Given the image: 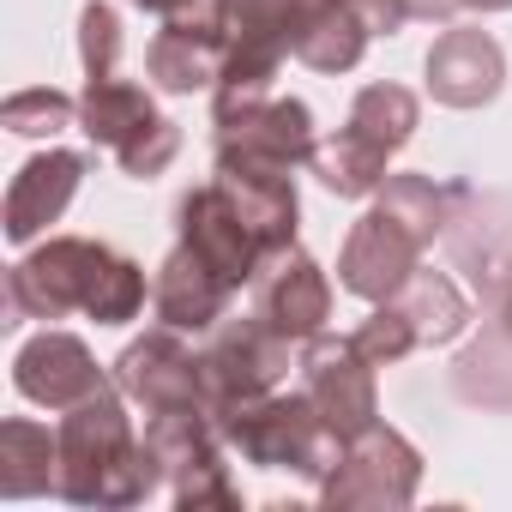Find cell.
Listing matches in <instances>:
<instances>
[{
  "label": "cell",
  "instance_id": "cell-1",
  "mask_svg": "<svg viewBox=\"0 0 512 512\" xmlns=\"http://www.w3.org/2000/svg\"><path fill=\"white\" fill-rule=\"evenodd\" d=\"M91 314L97 326H127L145 308V272L115 253L109 241L91 235H49L7 272V320H61V314Z\"/></svg>",
  "mask_w": 512,
  "mask_h": 512
},
{
  "label": "cell",
  "instance_id": "cell-2",
  "mask_svg": "<svg viewBox=\"0 0 512 512\" xmlns=\"http://www.w3.org/2000/svg\"><path fill=\"white\" fill-rule=\"evenodd\" d=\"M121 386H103L97 398L61 410V500L73 506H145L163 482L157 452L133 428Z\"/></svg>",
  "mask_w": 512,
  "mask_h": 512
},
{
  "label": "cell",
  "instance_id": "cell-3",
  "mask_svg": "<svg viewBox=\"0 0 512 512\" xmlns=\"http://www.w3.org/2000/svg\"><path fill=\"white\" fill-rule=\"evenodd\" d=\"M223 440L260 470H296L314 488L338 470L344 440L320 422L308 392H260V398H241L235 410L217 416Z\"/></svg>",
  "mask_w": 512,
  "mask_h": 512
},
{
  "label": "cell",
  "instance_id": "cell-4",
  "mask_svg": "<svg viewBox=\"0 0 512 512\" xmlns=\"http://www.w3.org/2000/svg\"><path fill=\"white\" fill-rule=\"evenodd\" d=\"M145 446L157 452L163 464V482H169V500L181 512H199V506H241L235 482H229V464H223V428L211 422V410L199 404H181V410H151L145 416Z\"/></svg>",
  "mask_w": 512,
  "mask_h": 512
},
{
  "label": "cell",
  "instance_id": "cell-5",
  "mask_svg": "<svg viewBox=\"0 0 512 512\" xmlns=\"http://www.w3.org/2000/svg\"><path fill=\"white\" fill-rule=\"evenodd\" d=\"M199 368H205V410L217 422L241 398H260V392L284 386V374H290V338L278 326H266L260 314H247V320L223 314L205 332V344H199Z\"/></svg>",
  "mask_w": 512,
  "mask_h": 512
},
{
  "label": "cell",
  "instance_id": "cell-6",
  "mask_svg": "<svg viewBox=\"0 0 512 512\" xmlns=\"http://www.w3.org/2000/svg\"><path fill=\"white\" fill-rule=\"evenodd\" d=\"M416 482H422V452L398 434V428H368L362 440L344 446L338 470L320 482V500L326 506H374V512H392V506H410L416 500Z\"/></svg>",
  "mask_w": 512,
  "mask_h": 512
},
{
  "label": "cell",
  "instance_id": "cell-7",
  "mask_svg": "<svg viewBox=\"0 0 512 512\" xmlns=\"http://www.w3.org/2000/svg\"><path fill=\"white\" fill-rule=\"evenodd\" d=\"M302 392L314 398L320 422L350 446L380 422V392H374V362L356 350V338H308L302 350Z\"/></svg>",
  "mask_w": 512,
  "mask_h": 512
},
{
  "label": "cell",
  "instance_id": "cell-8",
  "mask_svg": "<svg viewBox=\"0 0 512 512\" xmlns=\"http://www.w3.org/2000/svg\"><path fill=\"white\" fill-rule=\"evenodd\" d=\"M422 253H428V241H422L398 211H386V205L374 199V211L350 229V241H344V253H338V284H344L350 296H362V302H392V296L416 278Z\"/></svg>",
  "mask_w": 512,
  "mask_h": 512
},
{
  "label": "cell",
  "instance_id": "cell-9",
  "mask_svg": "<svg viewBox=\"0 0 512 512\" xmlns=\"http://www.w3.org/2000/svg\"><path fill=\"white\" fill-rule=\"evenodd\" d=\"M175 229H181V247H193L229 290H247L253 278H260V266H266L260 235L247 229V217L235 211V199H229L217 181L193 187V193L175 205Z\"/></svg>",
  "mask_w": 512,
  "mask_h": 512
},
{
  "label": "cell",
  "instance_id": "cell-10",
  "mask_svg": "<svg viewBox=\"0 0 512 512\" xmlns=\"http://www.w3.org/2000/svg\"><path fill=\"white\" fill-rule=\"evenodd\" d=\"M314 109L302 97H266L229 121H217V163H260V169H302L314 163Z\"/></svg>",
  "mask_w": 512,
  "mask_h": 512
},
{
  "label": "cell",
  "instance_id": "cell-11",
  "mask_svg": "<svg viewBox=\"0 0 512 512\" xmlns=\"http://www.w3.org/2000/svg\"><path fill=\"white\" fill-rule=\"evenodd\" d=\"M115 386L151 410H181V404H199L205 410V368H199V350L187 344V332H145L133 338L121 356H115Z\"/></svg>",
  "mask_w": 512,
  "mask_h": 512
},
{
  "label": "cell",
  "instance_id": "cell-12",
  "mask_svg": "<svg viewBox=\"0 0 512 512\" xmlns=\"http://www.w3.org/2000/svg\"><path fill=\"white\" fill-rule=\"evenodd\" d=\"M247 290H253V314H260L266 326H278L290 344L320 338L326 320H332V284H326V272L308 260L296 241L278 247V253H266L260 278H253Z\"/></svg>",
  "mask_w": 512,
  "mask_h": 512
},
{
  "label": "cell",
  "instance_id": "cell-13",
  "mask_svg": "<svg viewBox=\"0 0 512 512\" xmlns=\"http://www.w3.org/2000/svg\"><path fill=\"white\" fill-rule=\"evenodd\" d=\"M223 49H229V31H223L217 0H199V7L163 19V31H157L151 49H145V73H151L157 91L187 97V91L217 85V73H223Z\"/></svg>",
  "mask_w": 512,
  "mask_h": 512
},
{
  "label": "cell",
  "instance_id": "cell-14",
  "mask_svg": "<svg viewBox=\"0 0 512 512\" xmlns=\"http://www.w3.org/2000/svg\"><path fill=\"white\" fill-rule=\"evenodd\" d=\"M13 386L31 404H43V410H73V404L97 398L109 386V374L97 368V356L85 350V338H73V332H37L13 356Z\"/></svg>",
  "mask_w": 512,
  "mask_h": 512
},
{
  "label": "cell",
  "instance_id": "cell-15",
  "mask_svg": "<svg viewBox=\"0 0 512 512\" xmlns=\"http://www.w3.org/2000/svg\"><path fill=\"white\" fill-rule=\"evenodd\" d=\"M85 169H91L85 151H43V157H31L13 175V187H7V217H0L7 241L13 247H31L49 223H61V211L73 205Z\"/></svg>",
  "mask_w": 512,
  "mask_h": 512
},
{
  "label": "cell",
  "instance_id": "cell-16",
  "mask_svg": "<svg viewBox=\"0 0 512 512\" xmlns=\"http://www.w3.org/2000/svg\"><path fill=\"white\" fill-rule=\"evenodd\" d=\"M500 85H506V55H500V43L488 31L458 25V31H446L428 49V91H434V103L482 109V103L500 97Z\"/></svg>",
  "mask_w": 512,
  "mask_h": 512
},
{
  "label": "cell",
  "instance_id": "cell-17",
  "mask_svg": "<svg viewBox=\"0 0 512 512\" xmlns=\"http://www.w3.org/2000/svg\"><path fill=\"white\" fill-rule=\"evenodd\" d=\"M229 284L199 260L193 247L175 241V253L157 266V284H151V308H157V326L169 332H187V338H205L223 314H229Z\"/></svg>",
  "mask_w": 512,
  "mask_h": 512
},
{
  "label": "cell",
  "instance_id": "cell-18",
  "mask_svg": "<svg viewBox=\"0 0 512 512\" xmlns=\"http://www.w3.org/2000/svg\"><path fill=\"white\" fill-rule=\"evenodd\" d=\"M235 211L247 217V229L260 235L266 253L290 247L296 241V217H302V199H296V169H260V163H217L211 175Z\"/></svg>",
  "mask_w": 512,
  "mask_h": 512
},
{
  "label": "cell",
  "instance_id": "cell-19",
  "mask_svg": "<svg viewBox=\"0 0 512 512\" xmlns=\"http://www.w3.org/2000/svg\"><path fill=\"white\" fill-rule=\"evenodd\" d=\"M151 121H157V103H151L145 85H133V79H121V73L85 79V91H79V127L91 133V145L127 151Z\"/></svg>",
  "mask_w": 512,
  "mask_h": 512
},
{
  "label": "cell",
  "instance_id": "cell-20",
  "mask_svg": "<svg viewBox=\"0 0 512 512\" xmlns=\"http://www.w3.org/2000/svg\"><path fill=\"white\" fill-rule=\"evenodd\" d=\"M61 488V434H49L31 416L0 422V494L7 500H37Z\"/></svg>",
  "mask_w": 512,
  "mask_h": 512
},
{
  "label": "cell",
  "instance_id": "cell-21",
  "mask_svg": "<svg viewBox=\"0 0 512 512\" xmlns=\"http://www.w3.org/2000/svg\"><path fill=\"white\" fill-rule=\"evenodd\" d=\"M392 157L398 151H386L380 139H368L362 127H338L332 139H320L314 145V175H320V187L326 193H338V199H368V193H380L386 187V169H392Z\"/></svg>",
  "mask_w": 512,
  "mask_h": 512
},
{
  "label": "cell",
  "instance_id": "cell-22",
  "mask_svg": "<svg viewBox=\"0 0 512 512\" xmlns=\"http://www.w3.org/2000/svg\"><path fill=\"white\" fill-rule=\"evenodd\" d=\"M368 25L344 7V0H314L302 31H296V61L314 67V73H350L368 49Z\"/></svg>",
  "mask_w": 512,
  "mask_h": 512
},
{
  "label": "cell",
  "instance_id": "cell-23",
  "mask_svg": "<svg viewBox=\"0 0 512 512\" xmlns=\"http://www.w3.org/2000/svg\"><path fill=\"white\" fill-rule=\"evenodd\" d=\"M392 308L410 320V332H416L422 350H428V344H452V338L470 326V302H464V290H458L446 272H422V266H416V278L392 296Z\"/></svg>",
  "mask_w": 512,
  "mask_h": 512
},
{
  "label": "cell",
  "instance_id": "cell-24",
  "mask_svg": "<svg viewBox=\"0 0 512 512\" xmlns=\"http://www.w3.org/2000/svg\"><path fill=\"white\" fill-rule=\"evenodd\" d=\"M416 121H422V103L404 85H362L356 103H350V127H362L386 151H404L410 133H416Z\"/></svg>",
  "mask_w": 512,
  "mask_h": 512
},
{
  "label": "cell",
  "instance_id": "cell-25",
  "mask_svg": "<svg viewBox=\"0 0 512 512\" xmlns=\"http://www.w3.org/2000/svg\"><path fill=\"white\" fill-rule=\"evenodd\" d=\"M0 121L13 133H25V139H55L67 127H79V103L67 91H55V85H31V91H13L0 103Z\"/></svg>",
  "mask_w": 512,
  "mask_h": 512
},
{
  "label": "cell",
  "instance_id": "cell-26",
  "mask_svg": "<svg viewBox=\"0 0 512 512\" xmlns=\"http://www.w3.org/2000/svg\"><path fill=\"white\" fill-rule=\"evenodd\" d=\"M79 61H85V79L121 73V13L109 0H91L79 13Z\"/></svg>",
  "mask_w": 512,
  "mask_h": 512
},
{
  "label": "cell",
  "instance_id": "cell-27",
  "mask_svg": "<svg viewBox=\"0 0 512 512\" xmlns=\"http://www.w3.org/2000/svg\"><path fill=\"white\" fill-rule=\"evenodd\" d=\"M350 338H356V350H362L374 368H392V362H404L410 350H422V344H416V332H410V320H404L392 302H374V314H368Z\"/></svg>",
  "mask_w": 512,
  "mask_h": 512
},
{
  "label": "cell",
  "instance_id": "cell-28",
  "mask_svg": "<svg viewBox=\"0 0 512 512\" xmlns=\"http://www.w3.org/2000/svg\"><path fill=\"white\" fill-rule=\"evenodd\" d=\"M175 151H181V127L157 115V121H151V127H145L127 151H115V163H121L133 181H151V175H163V169L175 163Z\"/></svg>",
  "mask_w": 512,
  "mask_h": 512
},
{
  "label": "cell",
  "instance_id": "cell-29",
  "mask_svg": "<svg viewBox=\"0 0 512 512\" xmlns=\"http://www.w3.org/2000/svg\"><path fill=\"white\" fill-rule=\"evenodd\" d=\"M344 7L374 31V37H398L404 25H410V13H404V0H344Z\"/></svg>",
  "mask_w": 512,
  "mask_h": 512
},
{
  "label": "cell",
  "instance_id": "cell-30",
  "mask_svg": "<svg viewBox=\"0 0 512 512\" xmlns=\"http://www.w3.org/2000/svg\"><path fill=\"white\" fill-rule=\"evenodd\" d=\"M133 7H145V13H157V19H175V13L199 7V0H133Z\"/></svg>",
  "mask_w": 512,
  "mask_h": 512
},
{
  "label": "cell",
  "instance_id": "cell-31",
  "mask_svg": "<svg viewBox=\"0 0 512 512\" xmlns=\"http://www.w3.org/2000/svg\"><path fill=\"white\" fill-rule=\"evenodd\" d=\"M494 320H500V332L512 338V278H506V290L494 296Z\"/></svg>",
  "mask_w": 512,
  "mask_h": 512
},
{
  "label": "cell",
  "instance_id": "cell-32",
  "mask_svg": "<svg viewBox=\"0 0 512 512\" xmlns=\"http://www.w3.org/2000/svg\"><path fill=\"white\" fill-rule=\"evenodd\" d=\"M458 7H464V13H506L512 0H458Z\"/></svg>",
  "mask_w": 512,
  "mask_h": 512
}]
</instances>
